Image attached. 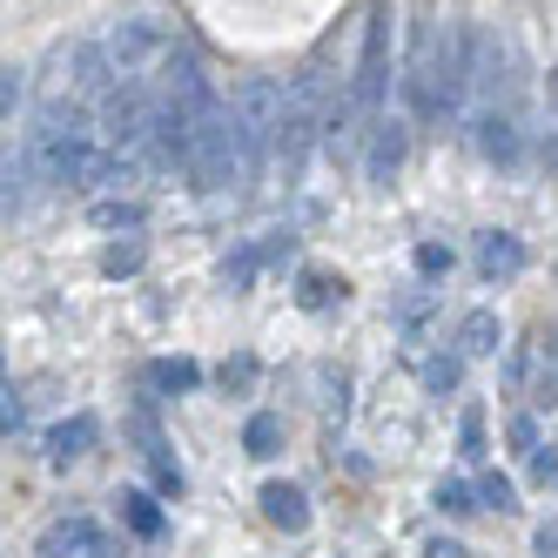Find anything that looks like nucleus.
<instances>
[{
	"label": "nucleus",
	"mask_w": 558,
	"mask_h": 558,
	"mask_svg": "<svg viewBox=\"0 0 558 558\" xmlns=\"http://www.w3.org/2000/svg\"><path fill=\"white\" fill-rule=\"evenodd\" d=\"M101 129H88L82 122V108H41V122L27 129V155H34V169H41L48 182H88L95 175V162H101Z\"/></svg>",
	"instance_id": "nucleus-1"
},
{
	"label": "nucleus",
	"mask_w": 558,
	"mask_h": 558,
	"mask_svg": "<svg viewBox=\"0 0 558 558\" xmlns=\"http://www.w3.org/2000/svg\"><path fill=\"white\" fill-rule=\"evenodd\" d=\"M445 54H451V27L437 21L430 0H417L411 27H404V101H411L417 122L445 114Z\"/></svg>",
	"instance_id": "nucleus-2"
},
{
	"label": "nucleus",
	"mask_w": 558,
	"mask_h": 558,
	"mask_svg": "<svg viewBox=\"0 0 558 558\" xmlns=\"http://www.w3.org/2000/svg\"><path fill=\"white\" fill-rule=\"evenodd\" d=\"M108 54H114V74H122V88H155V74L169 68L175 41L155 21H122L108 27Z\"/></svg>",
	"instance_id": "nucleus-3"
},
{
	"label": "nucleus",
	"mask_w": 558,
	"mask_h": 558,
	"mask_svg": "<svg viewBox=\"0 0 558 558\" xmlns=\"http://www.w3.org/2000/svg\"><path fill=\"white\" fill-rule=\"evenodd\" d=\"M384 95H390V8L371 14L364 27V61H356V82H350V101L364 122H384Z\"/></svg>",
	"instance_id": "nucleus-4"
},
{
	"label": "nucleus",
	"mask_w": 558,
	"mask_h": 558,
	"mask_svg": "<svg viewBox=\"0 0 558 558\" xmlns=\"http://www.w3.org/2000/svg\"><path fill=\"white\" fill-rule=\"evenodd\" d=\"M283 108H290V95L276 88V82H250L243 95H235V129H243L250 162L276 155V135H283Z\"/></svg>",
	"instance_id": "nucleus-5"
},
{
	"label": "nucleus",
	"mask_w": 558,
	"mask_h": 558,
	"mask_svg": "<svg viewBox=\"0 0 558 558\" xmlns=\"http://www.w3.org/2000/svg\"><path fill=\"white\" fill-rule=\"evenodd\" d=\"M68 74H74V101H108L114 88H122V74H114L108 41H82V48H68Z\"/></svg>",
	"instance_id": "nucleus-6"
},
{
	"label": "nucleus",
	"mask_w": 558,
	"mask_h": 558,
	"mask_svg": "<svg viewBox=\"0 0 558 558\" xmlns=\"http://www.w3.org/2000/svg\"><path fill=\"white\" fill-rule=\"evenodd\" d=\"M41 558H108V538L95 518H61L41 532Z\"/></svg>",
	"instance_id": "nucleus-7"
},
{
	"label": "nucleus",
	"mask_w": 558,
	"mask_h": 558,
	"mask_svg": "<svg viewBox=\"0 0 558 558\" xmlns=\"http://www.w3.org/2000/svg\"><path fill=\"white\" fill-rule=\"evenodd\" d=\"M518 269H525V243H518V235H505V229L477 235V276H485V283H511Z\"/></svg>",
	"instance_id": "nucleus-8"
},
{
	"label": "nucleus",
	"mask_w": 558,
	"mask_h": 558,
	"mask_svg": "<svg viewBox=\"0 0 558 558\" xmlns=\"http://www.w3.org/2000/svg\"><path fill=\"white\" fill-rule=\"evenodd\" d=\"M404 148H411V135H404V122H371V182H390L397 169H404Z\"/></svg>",
	"instance_id": "nucleus-9"
},
{
	"label": "nucleus",
	"mask_w": 558,
	"mask_h": 558,
	"mask_svg": "<svg viewBox=\"0 0 558 558\" xmlns=\"http://www.w3.org/2000/svg\"><path fill=\"white\" fill-rule=\"evenodd\" d=\"M477 148H485V162H511L518 155V114L511 108H485L477 114Z\"/></svg>",
	"instance_id": "nucleus-10"
},
{
	"label": "nucleus",
	"mask_w": 558,
	"mask_h": 558,
	"mask_svg": "<svg viewBox=\"0 0 558 558\" xmlns=\"http://www.w3.org/2000/svg\"><path fill=\"white\" fill-rule=\"evenodd\" d=\"M263 518L276 532H303L310 525V498L296 485H263Z\"/></svg>",
	"instance_id": "nucleus-11"
},
{
	"label": "nucleus",
	"mask_w": 558,
	"mask_h": 558,
	"mask_svg": "<svg viewBox=\"0 0 558 558\" xmlns=\"http://www.w3.org/2000/svg\"><path fill=\"white\" fill-rule=\"evenodd\" d=\"M505 343V324H498V310H471L464 324H458V350L464 356H492Z\"/></svg>",
	"instance_id": "nucleus-12"
},
{
	"label": "nucleus",
	"mask_w": 558,
	"mask_h": 558,
	"mask_svg": "<svg viewBox=\"0 0 558 558\" xmlns=\"http://www.w3.org/2000/svg\"><path fill=\"white\" fill-rule=\"evenodd\" d=\"M88 445H95V417H68V424L48 430V458H54V464L88 458Z\"/></svg>",
	"instance_id": "nucleus-13"
},
{
	"label": "nucleus",
	"mask_w": 558,
	"mask_h": 558,
	"mask_svg": "<svg viewBox=\"0 0 558 558\" xmlns=\"http://www.w3.org/2000/svg\"><path fill=\"white\" fill-rule=\"evenodd\" d=\"M88 222L108 229V235H135V229H142V203H129V195H108V203L88 209Z\"/></svg>",
	"instance_id": "nucleus-14"
},
{
	"label": "nucleus",
	"mask_w": 558,
	"mask_h": 558,
	"mask_svg": "<svg viewBox=\"0 0 558 558\" xmlns=\"http://www.w3.org/2000/svg\"><path fill=\"white\" fill-rule=\"evenodd\" d=\"M243 445H250V458H276V445H283V417L256 411V417H250V430H243Z\"/></svg>",
	"instance_id": "nucleus-15"
},
{
	"label": "nucleus",
	"mask_w": 558,
	"mask_h": 558,
	"mask_svg": "<svg viewBox=\"0 0 558 558\" xmlns=\"http://www.w3.org/2000/svg\"><path fill=\"white\" fill-rule=\"evenodd\" d=\"M195 377H203V371H195L189 356H162V364H148V384L155 390H189Z\"/></svg>",
	"instance_id": "nucleus-16"
},
{
	"label": "nucleus",
	"mask_w": 558,
	"mask_h": 558,
	"mask_svg": "<svg viewBox=\"0 0 558 558\" xmlns=\"http://www.w3.org/2000/svg\"><path fill=\"white\" fill-rule=\"evenodd\" d=\"M458 377H464L458 356H430V364H424V390H430V397H451V390H458Z\"/></svg>",
	"instance_id": "nucleus-17"
},
{
	"label": "nucleus",
	"mask_w": 558,
	"mask_h": 558,
	"mask_svg": "<svg viewBox=\"0 0 558 558\" xmlns=\"http://www.w3.org/2000/svg\"><path fill=\"white\" fill-rule=\"evenodd\" d=\"M122 505H129V525H135L142 538H155V532H162V511H155V498H142V492H129Z\"/></svg>",
	"instance_id": "nucleus-18"
},
{
	"label": "nucleus",
	"mask_w": 558,
	"mask_h": 558,
	"mask_svg": "<svg viewBox=\"0 0 558 558\" xmlns=\"http://www.w3.org/2000/svg\"><path fill=\"white\" fill-rule=\"evenodd\" d=\"M477 498H485V511H511V477H498V471H485V477H477Z\"/></svg>",
	"instance_id": "nucleus-19"
},
{
	"label": "nucleus",
	"mask_w": 558,
	"mask_h": 558,
	"mask_svg": "<svg viewBox=\"0 0 558 558\" xmlns=\"http://www.w3.org/2000/svg\"><path fill=\"white\" fill-rule=\"evenodd\" d=\"M343 296V283H330V276H303V310H330Z\"/></svg>",
	"instance_id": "nucleus-20"
},
{
	"label": "nucleus",
	"mask_w": 558,
	"mask_h": 558,
	"mask_svg": "<svg viewBox=\"0 0 558 558\" xmlns=\"http://www.w3.org/2000/svg\"><path fill=\"white\" fill-rule=\"evenodd\" d=\"M21 101H27V68H8V74H0V108H8V122H14Z\"/></svg>",
	"instance_id": "nucleus-21"
},
{
	"label": "nucleus",
	"mask_w": 558,
	"mask_h": 558,
	"mask_svg": "<svg viewBox=\"0 0 558 558\" xmlns=\"http://www.w3.org/2000/svg\"><path fill=\"white\" fill-rule=\"evenodd\" d=\"M471 498H477V492H471V485H458V477H445V485H437V505H445V511H458V518H464V511H477Z\"/></svg>",
	"instance_id": "nucleus-22"
},
{
	"label": "nucleus",
	"mask_w": 558,
	"mask_h": 558,
	"mask_svg": "<svg viewBox=\"0 0 558 558\" xmlns=\"http://www.w3.org/2000/svg\"><path fill=\"white\" fill-rule=\"evenodd\" d=\"M417 276H451V250L445 243H424L417 250Z\"/></svg>",
	"instance_id": "nucleus-23"
},
{
	"label": "nucleus",
	"mask_w": 558,
	"mask_h": 558,
	"mask_svg": "<svg viewBox=\"0 0 558 558\" xmlns=\"http://www.w3.org/2000/svg\"><path fill=\"white\" fill-rule=\"evenodd\" d=\"M135 263H142V243H114V250L101 256V269H108V276H122V269H135Z\"/></svg>",
	"instance_id": "nucleus-24"
},
{
	"label": "nucleus",
	"mask_w": 558,
	"mask_h": 558,
	"mask_svg": "<svg viewBox=\"0 0 558 558\" xmlns=\"http://www.w3.org/2000/svg\"><path fill=\"white\" fill-rule=\"evenodd\" d=\"M532 477H538V485H551V477H558V445H538L532 451Z\"/></svg>",
	"instance_id": "nucleus-25"
},
{
	"label": "nucleus",
	"mask_w": 558,
	"mask_h": 558,
	"mask_svg": "<svg viewBox=\"0 0 558 558\" xmlns=\"http://www.w3.org/2000/svg\"><path fill=\"white\" fill-rule=\"evenodd\" d=\"M464 451L485 458V417H477V411H464Z\"/></svg>",
	"instance_id": "nucleus-26"
},
{
	"label": "nucleus",
	"mask_w": 558,
	"mask_h": 558,
	"mask_svg": "<svg viewBox=\"0 0 558 558\" xmlns=\"http://www.w3.org/2000/svg\"><path fill=\"white\" fill-rule=\"evenodd\" d=\"M0 397H8V404H0V430H8V437H14V424H21V390L8 384V390H0Z\"/></svg>",
	"instance_id": "nucleus-27"
},
{
	"label": "nucleus",
	"mask_w": 558,
	"mask_h": 558,
	"mask_svg": "<svg viewBox=\"0 0 558 558\" xmlns=\"http://www.w3.org/2000/svg\"><path fill=\"white\" fill-rule=\"evenodd\" d=\"M511 445H518V451H538V424L518 417V424H511Z\"/></svg>",
	"instance_id": "nucleus-28"
},
{
	"label": "nucleus",
	"mask_w": 558,
	"mask_h": 558,
	"mask_svg": "<svg viewBox=\"0 0 558 558\" xmlns=\"http://www.w3.org/2000/svg\"><path fill=\"white\" fill-rule=\"evenodd\" d=\"M424 558H471V551H464L458 538H430V545H424Z\"/></svg>",
	"instance_id": "nucleus-29"
}]
</instances>
